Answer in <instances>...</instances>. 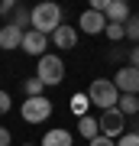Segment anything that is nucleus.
<instances>
[{
    "label": "nucleus",
    "instance_id": "nucleus-1",
    "mask_svg": "<svg viewBox=\"0 0 139 146\" xmlns=\"http://www.w3.org/2000/svg\"><path fill=\"white\" fill-rule=\"evenodd\" d=\"M58 26H62V7L58 3H36L29 10V29L42 33V36H52Z\"/></svg>",
    "mask_w": 139,
    "mask_h": 146
},
{
    "label": "nucleus",
    "instance_id": "nucleus-2",
    "mask_svg": "<svg viewBox=\"0 0 139 146\" xmlns=\"http://www.w3.org/2000/svg\"><path fill=\"white\" fill-rule=\"evenodd\" d=\"M36 78L45 84V88L62 84V81H65V62H62L55 52H45V55L36 62Z\"/></svg>",
    "mask_w": 139,
    "mask_h": 146
},
{
    "label": "nucleus",
    "instance_id": "nucleus-3",
    "mask_svg": "<svg viewBox=\"0 0 139 146\" xmlns=\"http://www.w3.org/2000/svg\"><path fill=\"white\" fill-rule=\"evenodd\" d=\"M88 98H91L94 107H100V110H113L117 101H120V91H117L113 81H107V78H94L91 88H88Z\"/></svg>",
    "mask_w": 139,
    "mask_h": 146
},
{
    "label": "nucleus",
    "instance_id": "nucleus-4",
    "mask_svg": "<svg viewBox=\"0 0 139 146\" xmlns=\"http://www.w3.org/2000/svg\"><path fill=\"white\" fill-rule=\"evenodd\" d=\"M20 114L26 123H45L49 114H52V101L42 94V98H26L23 101V107H20Z\"/></svg>",
    "mask_w": 139,
    "mask_h": 146
},
{
    "label": "nucleus",
    "instance_id": "nucleus-5",
    "mask_svg": "<svg viewBox=\"0 0 139 146\" xmlns=\"http://www.w3.org/2000/svg\"><path fill=\"white\" fill-rule=\"evenodd\" d=\"M97 123H100V136H110V140H120V136L126 133V117L120 114V110H100V117H97Z\"/></svg>",
    "mask_w": 139,
    "mask_h": 146
},
{
    "label": "nucleus",
    "instance_id": "nucleus-6",
    "mask_svg": "<svg viewBox=\"0 0 139 146\" xmlns=\"http://www.w3.org/2000/svg\"><path fill=\"white\" fill-rule=\"evenodd\" d=\"M113 84H117L120 94H136V98H139V68L120 65V72L113 75Z\"/></svg>",
    "mask_w": 139,
    "mask_h": 146
},
{
    "label": "nucleus",
    "instance_id": "nucleus-7",
    "mask_svg": "<svg viewBox=\"0 0 139 146\" xmlns=\"http://www.w3.org/2000/svg\"><path fill=\"white\" fill-rule=\"evenodd\" d=\"M78 29H81V33H88V36H97V33H103V29H107V16L88 7V10L78 16Z\"/></svg>",
    "mask_w": 139,
    "mask_h": 146
},
{
    "label": "nucleus",
    "instance_id": "nucleus-8",
    "mask_svg": "<svg viewBox=\"0 0 139 146\" xmlns=\"http://www.w3.org/2000/svg\"><path fill=\"white\" fill-rule=\"evenodd\" d=\"M23 52L26 55H36V58H42L45 55V49H49V36H42V33H36V29H26L23 33Z\"/></svg>",
    "mask_w": 139,
    "mask_h": 146
},
{
    "label": "nucleus",
    "instance_id": "nucleus-9",
    "mask_svg": "<svg viewBox=\"0 0 139 146\" xmlns=\"http://www.w3.org/2000/svg\"><path fill=\"white\" fill-rule=\"evenodd\" d=\"M52 46L55 49H62V52H68V49H74L78 46V33H74V26H58L55 33H52Z\"/></svg>",
    "mask_w": 139,
    "mask_h": 146
},
{
    "label": "nucleus",
    "instance_id": "nucleus-10",
    "mask_svg": "<svg viewBox=\"0 0 139 146\" xmlns=\"http://www.w3.org/2000/svg\"><path fill=\"white\" fill-rule=\"evenodd\" d=\"M23 33L26 29H16L13 23H7V26H0V49H7V52H13V49L23 46Z\"/></svg>",
    "mask_w": 139,
    "mask_h": 146
},
{
    "label": "nucleus",
    "instance_id": "nucleus-11",
    "mask_svg": "<svg viewBox=\"0 0 139 146\" xmlns=\"http://www.w3.org/2000/svg\"><path fill=\"white\" fill-rule=\"evenodd\" d=\"M39 146H74V136H71V130H65V127H52V130H45Z\"/></svg>",
    "mask_w": 139,
    "mask_h": 146
},
{
    "label": "nucleus",
    "instance_id": "nucleus-12",
    "mask_svg": "<svg viewBox=\"0 0 139 146\" xmlns=\"http://www.w3.org/2000/svg\"><path fill=\"white\" fill-rule=\"evenodd\" d=\"M88 107H91V98H88V91H74L71 94V101H68V110L81 120V117H88Z\"/></svg>",
    "mask_w": 139,
    "mask_h": 146
},
{
    "label": "nucleus",
    "instance_id": "nucleus-13",
    "mask_svg": "<svg viewBox=\"0 0 139 146\" xmlns=\"http://www.w3.org/2000/svg\"><path fill=\"white\" fill-rule=\"evenodd\" d=\"M107 23H126L129 20V3H123V0H110V7H107Z\"/></svg>",
    "mask_w": 139,
    "mask_h": 146
},
{
    "label": "nucleus",
    "instance_id": "nucleus-14",
    "mask_svg": "<svg viewBox=\"0 0 139 146\" xmlns=\"http://www.w3.org/2000/svg\"><path fill=\"white\" fill-rule=\"evenodd\" d=\"M78 133H81L88 143H91V140H97V136H100V123H97V117H91V114H88V117H81V120H78Z\"/></svg>",
    "mask_w": 139,
    "mask_h": 146
},
{
    "label": "nucleus",
    "instance_id": "nucleus-15",
    "mask_svg": "<svg viewBox=\"0 0 139 146\" xmlns=\"http://www.w3.org/2000/svg\"><path fill=\"white\" fill-rule=\"evenodd\" d=\"M117 110H120L123 117H139V98H136V94H120Z\"/></svg>",
    "mask_w": 139,
    "mask_h": 146
},
{
    "label": "nucleus",
    "instance_id": "nucleus-16",
    "mask_svg": "<svg viewBox=\"0 0 139 146\" xmlns=\"http://www.w3.org/2000/svg\"><path fill=\"white\" fill-rule=\"evenodd\" d=\"M103 36H107L110 42H120V39H126V23H107Z\"/></svg>",
    "mask_w": 139,
    "mask_h": 146
},
{
    "label": "nucleus",
    "instance_id": "nucleus-17",
    "mask_svg": "<svg viewBox=\"0 0 139 146\" xmlns=\"http://www.w3.org/2000/svg\"><path fill=\"white\" fill-rule=\"evenodd\" d=\"M42 91H45V84H42L39 78H26L23 81V94L26 98H42Z\"/></svg>",
    "mask_w": 139,
    "mask_h": 146
},
{
    "label": "nucleus",
    "instance_id": "nucleus-18",
    "mask_svg": "<svg viewBox=\"0 0 139 146\" xmlns=\"http://www.w3.org/2000/svg\"><path fill=\"white\" fill-rule=\"evenodd\" d=\"M7 23H13L16 29H23L26 23H29V10H26V7H20V3H16V10H13V16H10V20H7Z\"/></svg>",
    "mask_w": 139,
    "mask_h": 146
},
{
    "label": "nucleus",
    "instance_id": "nucleus-19",
    "mask_svg": "<svg viewBox=\"0 0 139 146\" xmlns=\"http://www.w3.org/2000/svg\"><path fill=\"white\" fill-rule=\"evenodd\" d=\"M126 39L139 42V13H129V20H126Z\"/></svg>",
    "mask_w": 139,
    "mask_h": 146
},
{
    "label": "nucleus",
    "instance_id": "nucleus-20",
    "mask_svg": "<svg viewBox=\"0 0 139 146\" xmlns=\"http://www.w3.org/2000/svg\"><path fill=\"white\" fill-rule=\"evenodd\" d=\"M10 107H13V98L0 88V114H10Z\"/></svg>",
    "mask_w": 139,
    "mask_h": 146
},
{
    "label": "nucleus",
    "instance_id": "nucleus-21",
    "mask_svg": "<svg viewBox=\"0 0 139 146\" xmlns=\"http://www.w3.org/2000/svg\"><path fill=\"white\" fill-rule=\"evenodd\" d=\"M117 146H139V133H123L117 140Z\"/></svg>",
    "mask_w": 139,
    "mask_h": 146
},
{
    "label": "nucleus",
    "instance_id": "nucleus-22",
    "mask_svg": "<svg viewBox=\"0 0 139 146\" xmlns=\"http://www.w3.org/2000/svg\"><path fill=\"white\" fill-rule=\"evenodd\" d=\"M13 10H16V0H3L0 3V16H7V20L13 16Z\"/></svg>",
    "mask_w": 139,
    "mask_h": 146
},
{
    "label": "nucleus",
    "instance_id": "nucleus-23",
    "mask_svg": "<svg viewBox=\"0 0 139 146\" xmlns=\"http://www.w3.org/2000/svg\"><path fill=\"white\" fill-rule=\"evenodd\" d=\"M88 146H117V140H110V136H97V140H91Z\"/></svg>",
    "mask_w": 139,
    "mask_h": 146
},
{
    "label": "nucleus",
    "instance_id": "nucleus-24",
    "mask_svg": "<svg viewBox=\"0 0 139 146\" xmlns=\"http://www.w3.org/2000/svg\"><path fill=\"white\" fill-rule=\"evenodd\" d=\"M126 65H133V68H139V46L136 49H129V62Z\"/></svg>",
    "mask_w": 139,
    "mask_h": 146
},
{
    "label": "nucleus",
    "instance_id": "nucleus-25",
    "mask_svg": "<svg viewBox=\"0 0 139 146\" xmlns=\"http://www.w3.org/2000/svg\"><path fill=\"white\" fill-rule=\"evenodd\" d=\"M10 140H13L10 130H7V127H0V146H10Z\"/></svg>",
    "mask_w": 139,
    "mask_h": 146
},
{
    "label": "nucleus",
    "instance_id": "nucleus-26",
    "mask_svg": "<svg viewBox=\"0 0 139 146\" xmlns=\"http://www.w3.org/2000/svg\"><path fill=\"white\" fill-rule=\"evenodd\" d=\"M133 133H139V120H136V130H133Z\"/></svg>",
    "mask_w": 139,
    "mask_h": 146
},
{
    "label": "nucleus",
    "instance_id": "nucleus-27",
    "mask_svg": "<svg viewBox=\"0 0 139 146\" xmlns=\"http://www.w3.org/2000/svg\"><path fill=\"white\" fill-rule=\"evenodd\" d=\"M23 146H32V143H23Z\"/></svg>",
    "mask_w": 139,
    "mask_h": 146
}]
</instances>
